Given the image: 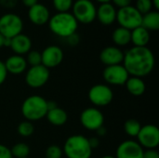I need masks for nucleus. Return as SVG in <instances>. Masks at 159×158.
Masks as SVG:
<instances>
[{
  "label": "nucleus",
  "instance_id": "obj_1",
  "mask_svg": "<svg viewBox=\"0 0 159 158\" xmlns=\"http://www.w3.org/2000/svg\"><path fill=\"white\" fill-rule=\"evenodd\" d=\"M122 64L129 75L143 78L153 72L156 60L147 47H133L124 53Z\"/></svg>",
  "mask_w": 159,
  "mask_h": 158
},
{
  "label": "nucleus",
  "instance_id": "obj_2",
  "mask_svg": "<svg viewBox=\"0 0 159 158\" xmlns=\"http://www.w3.org/2000/svg\"><path fill=\"white\" fill-rule=\"evenodd\" d=\"M48 26L54 34L60 37L67 38L76 33L78 22L73 14L69 12H58L49 19Z\"/></svg>",
  "mask_w": 159,
  "mask_h": 158
},
{
  "label": "nucleus",
  "instance_id": "obj_3",
  "mask_svg": "<svg viewBox=\"0 0 159 158\" xmlns=\"http://www.w3.org/2000/svg\"><path fill=\"white\" fill-rule=\"evenodd\" d=\"M20 111L27 121H38L46 117L48 113V101L39 95L29 96L23 101Z\"/></svg>",
  "mask_w": 159,
  "mask_h": 158
},
{
  "label": "nucleus",
  "instance_id": "obj_4",
  "mask_svg": "<svg viewBox=\"0 0 159 158\" xmlns=\"http://www.w3.org/2000/svg\"><path fill=\"white\" fill-rule=\"evenodd\" d=\"M92 151L89 139L80 134L70 136L65 141L62 149L67 158H91Z\"/></svg>",
  "mask_w": 159,
  "mask_h": 158
},
{
  "label": "nucleus",
  "instance_id": "obj_5",
  "mask_svg": "<svg viewBox=\"0 0 159 158\" xmlns=\"http://www.w3.org/2000/svg\"><path fill=\"white\" fill-rule=\"evenodd\" d=\"M73 16L84 24H89L96 19V7L90 0H76L72 6Z\"/></svg>",
  "mask_w": 159,
  "mask_h": 158
},
{
  "label": "nucleus",
  "instance_id": "obj_6",
  "mask_svg": "<svg viewBox=\"0 0 159 158\" xmlns=\"http://www.w3.org/2000/svg\"><path fill=\"white\" fill-rule=\"evenodd\" d=\"M143 15L136 9L135 7L129 6L126 7L119 8L116 11V20L118 21L120 27L126 28L129 31L141 26Z\"/></svg>",
  "mask_w": 159,
  "mask_h": 158
},
{
  "label": "nucleus",
  "instance_id": "obj_7",
  "mask_svg": "<svg viewBox=\"0 0 159 158\" xmlns=\"http://www.w3.org/2000/svg\"><path fill=\"white\" fill-rule=\"evenodd\" d=\"M88 97L89 102L96 107H104L112 102L114 92L109 86L105 84H97L89 88Z\"/></svg>",
  "mask_w": 159,
  "mask_h": 158
},
{
  "label": "nucleus",
  "instance_id": "obj_8",
  "mask_svg": "<svg viewBox=\"0 0 159 158\" xmlns=\"http://www.w3.org/2000/svg\"><path fill=\"white\" fill-rule=\"evenodd\" d=\"M22 27V20L16 14L7 13L0 17V34L4 37L13 38L21 34Z\"/></svg>",
  "mask_w": 159,
  "mask_h": 158
},
{
  "label": "nucleus",
  "instance_id": "obj_9",
  "mask_svg": "<svg viewBox=\"0 0 159 158\" xmlns=\"http://www.w3.org/2000/svg\"><path fill=\"white\" fill-rule=\"evenodd\" d=\"M80 123L86 129L96 131L103 126L104 116L97 107H89L82 111L80 115Z\"/></svg>",
  "mask_w": 159,
  "mask_h": 158
},
{
  "label": "nucleus",
  "instance_id": "obj_10",
  "mask_svg": "<svg viewBox=\"0 0 159 158\" xmlns=\"http://www.w3.org/2000/svg\"><path fill=\"white\" fill-rule=\"evenodd\" d=\"M49 74V70L42 64L32 66L26 72L25 82L30 88H39L48 83Z\"/></svg>",
  "mask_w": 159,
  "mask_h": 158
},
{
  "label": "nucleus",
  "instance_id": "obj_11",
  "mask_svg": "<svg viewBox=\"0 0 159 158\" xmlns=\"http://www.w3.org/2000/svg\"><path fill=\"white\" fill-rule=\"evenodd\" d=\"M138 143L146 150L156 149L159 145V129L155 125L148 124L142 126L137 136Z\"/></svg>",
  "mask_w": 159,
  "mask_h": 158
},
{
  "label": "nucleus",
  "instance_id": "obj_12",
  "mask_svg": "<svg viewBox=\"0 0 159 158\" xmlns=\"http://www.w3.org/2000/svg\"><path fill=\"white\" fill-rule=\"evenodd\" d=\"M104 81L113 86H123L126 84L129 74L123 64L106 66L102 72Z\"/></svg>",
  "mask_w": 159,
  "mask_h": 158
},
{
  "label": "nucleus",
  "instance_id": "obj_13",
  "mask_svg": "<svg viewBox=\"0 0 159 158\" xmlns=\"http://www.w3.org/2000/svg\"><path fill=\"white\" fill-rule=\"evenodd\" d=\"M42 65L48 70L59 66L63 61V51L58 46H48L41 52Z\"/></svg>",
  "mask_w": 159,
  "mask_h": 158
},
{
  "label": "nucleus",
  "instance_id": "obj_14",
  "mask_svg": "<svg viewBox=\"0 0 159 158\" xmlns=\"http://www.w3.org/2000/svg\"><path fill=\"white\" fill-rule=\"evenodd\" d=\"M143 148L137 142L127 140L118 145L116 158H143Z\"/></svg>",
  "mask_w": 159,
  "mask_h": 158
},
{
  "label": "nucleus",
  "instance_id": "obj_15",
  "mask_svg": "<svg viewBox=\"0 0 159 158\" xmlns=\"http://www.w3.org/2000/svg\"><path fill=\"white\" fill-rule=\"evenodd\" d=\"M100 60L105 66L122 64L124 53L117 47H106L100 53Z\"/></svg>",
  "mask_w": 159,
  "mask_h": 158
},
{
  "label": "nucleus",
  "instance_id": "obj_16",
  "mask_svg": "<svg viewBox=\"0 0 159 158\" xmlns=\"http://www.w3.org/2000/svg\"><path fill=\"white\" fill-rule=\"evenodd\" d=\"M28 18L30 21L35 25H44L48 22L50 19L49 10L45 5L37 3L29 8Z\"/></svg>",
  "mask_w": 159,
  "mask_h": 158
},
{
  "label": "nucleus",
  "instance_id": "obj_17",
  "mask_svg": "<svg viewBox=\"0 0 159 158\" xmlns=\"http://www.w3.org/2000/svg\"><path fill=\"white\" fill-rule=\"evenodd\" d=\"M96 18L103 25H111L116 19V9L110 3L101 4L96 10Z\"/></svg>",
  "mask_w": 159,
  "mask_h": 158
},
{
  "label": "nucleus",
  "instance_id": "obj_18",
  "mask_svg": "<svg viewBox=\"0 0 159 158\" xmlns=\"http://www.w3.org/2000/svg\"><path fill=\"white\" fill-rule=\"evenodd\" d=\"M10 48L16 55L22 56L27 54L32 48V41L29 36L23 34H20L11 38Z\"/></svg>",
  "mask_w": 159,
  "mask_h": 158
},
{
  "label": "nucleus",
  "instance_id": "obj_19",
  "mask_svg": "<svg viewBox=\"0 0 159 158\" xmlns=\"http://www.w3.org/2000/svg\"><path fill=\"white\" fill-rule=\"evenodd\" d=\"M4 63L7 74L9 73L11 74H20L24 73L27 68L25 58L16 54L8 57Z\"/></svg>",
  "mask_w": 159,
  "mask_h": 158
},
{
  "label": "nucleus",
  "instance_id": "obj_20",
  "mask_svg": "<svg viewBox=\"0 0 159 158\" xmlns=\"http://www.w3.org/2000/svg\"><path fill=\"white\" fill-rule=\"evenodd\" d=\"M125 86L128 92L135 97L142 96L143 94H144L146 89V86L143 78L136 77V76H129Z\"/></svg>",
  "mask_w": 159,
  "mask_h": 158
},
{
  "label": "nucleus",
  "instance_id": "obj_21",
  "mask_svg": "<svg viewBox=\"0 0 159 158\" xmlns=\"http://www.w3.org/2000/svg\"><path fill=\"white\" fill-rule=\"evenodd\" d=\"M46 117L51 125L56 126V127L63 126L68 120L67 113L63 109L58 106L54 109L48 110L46 115Z\"/></svg>",
  "mask_w": 159,
  "mask_h": 158
},
{
  "label": "nucleus",
  "instance_id": "obj_22",
  "mask_svg": "<svg viewBox=\"0 0 159 158\" xmlns=\"http://www.w3.org/2000/svg\"><path fill=\"white\" fill-rule=\"evenodd\" d=\"M150 41L149 31L143 26H139L131 31V42L134 47H146Z\"/></svg>",
  "mask_w": 159,
  "mask_h": 158
},
{
  "label": "nucleus",
  "instance_id": "obj_23",
  "mask_svg": "<svg viewBox=\"0 0 159 158\" xmlns=\"http://www.w3.org/2000/svg\"><path fill=\"white\" fill-rule=\"evenodd\" d=\"M147 31H157L159 29V13L157 10H151L150 12L143 15L142 24Z\"/></svg>",
  "mask_w": 159,
  "mask_h": 158
},
{
  "label": "nucleus",
  "instance_id": "obj_24",
  "mask_svg": "<svg viewBox=\"0 0 159 158\" xmlns=\"http://www.w3.org/2000/svg\"><path fill=\"white\" fill-rule=\"evenodd\" d=\"M112 39L114 43L119 47L127 46L131 42V31L123 27H118L113 32Z\"/></svg>",
  "mask_w": 159,
  "mask_h": 158
},
{
  "label": "nucleus",
  "instance_id": "obj_25",
  "mask_svg": "<svg viewBox=\"0 0 159 158\" xmlns=\"http://www.w3.org/2000/svg\"><path fill=\"white\" fill-rule=\"evenodd\" d=\"M142 125L141 123L136 119H128L124 124V130L127 135L130 137H137L140 130H141Z\"/></svg>",
  "mask_w": 159,
  "mask_h": 158
},
{
  "label": "nucleus",
  "instance_id": "obj_26",
  "mask_svg": "<svg viewBox=\"0 0 159 158\" xmlns=\"http://www.w3.org/2000/svg\"><path fill=\"white\" fill-rule=\"evenodd\" d=\"M10 152H11L12 157H28V156L30 154V148L26 143L20 142V143H16L15 145H13V147L10 149Z\"/></svg>",
  "mask_w": 159,
  "mask_h": 158
},
{
  "label": "nucleus",
  "instance_id": "obj_27",
  "mask_svg": "<svg viewBox=\"0 0 159 158\" xmlns=\"http://www.w3.org/2000/svg\"><path fill=\"white\" fill-rule=\"evenodd\" d=\"M18 133L21 136V137H30L33 135L34 131V127L33 125V122L30 121H22L19 124L18 128H17Z\"/></svg>",
  "mask_w": 159,
  "mask_h": 158
},
{
  "label": "nucleus",
  "instance_id": "obj_28",
  "mask_svg": "<svg viewBox=\"0 0 159 158\" xmlns=\"http://www.w3.org/2000/svg\"><path fill=\"white\" fill-rule=\"evenodd\" d=\"M27 64H30L32 66H37L42 63L41 59V53L37 50H30L27 53V58L25 59Z\"/></svg>",
  "mask_w": 159,
  "mask_h": 158
},
{
  "label": "nucleus",
  "instance_id": "obj_29",
  "mask_svg": "<svg viewBox=\"0 0 159 158\" xmlns=\"http://www.w3.org/2000/svg\"><path fill=\"white\" fill-rule=\"evenodd\" d=\"M52 3L58 12H68L73 6V0H52Z\"/></svg>",
  "mask_w": 159,
  "mask_h": 158
},
{
  "label": "nucleus",
  "instance_id": "obj_30",
  "mask_svg": "<svg viewBox=\"0 0 159 158\" xmlns=\"http://www.w3.org/2000/svg\"><path fill=\"white\" fill-rule=\"evenodd\" d=\"M135 7L142 15H144L152 10V0H137Z\"/></svg>",
  "mask_w": 159,
  "mask_h": 158
},
{
  "label": "nucleus",
  "instance_id": "obj_31",
  "mask_svg": "<svg viewBox=\"0 0 159 158\" xmlns=\"http://www.w3.org/2000/svg\"><path fill=\"white\" fill-rule=\"evenodd\" d=\"M62 149L58 145H50L46 150V158H61Z\"/></svg>",
  "mask_w": 159,
  "mask_h": 158
},
{
  "label": "nucleus",
  "instance_id": "obj_32",
  "mask_svg": "<svg viewBox=\"0 0 159 158\" xmlns=\"http://www.w3.org/2000/svg\"><path fill=\"white\" fill-rule=\"evenodd\" d=\"M0 158H13L10 149L1 143H0Z\"/></svg>",
  "mask_w": 159,
  "mask_h": 158
},
{
  "label": "nucleus",
  "instance_id": "obj_33",
  "mask_svg": "<svg viewBox=\"0 0 159 158\" xmlns=\"http://www.w3.org/2000/svg\"><path fill=\"white\" fill-rule=\"evenodd\" d=\"M7 72L5 67V63L2 61H0V86L4 84V82L7 79Z\"/></svg>",
  "mask_w": 159,
  "mask_h": 158
},
{
  "label": "nucleus",
  "instance_id": "obj_34",
  "mask_svg": "<svg viewBox=\"0 0 159 158\" xmlns=\"http://www.w3.org/2000/svg\"><path fill=\"white\" fill-rule=\"evenodd\" d=\"M143 158H159V153L156 149H149L143 152Z\"/></svg>",
  "mask_w": 159,
  "mask_h": 158
},
{
  "label": "nucleus",
  "instance_id": "obj_35",
  "mask_svg": "<svg viewBox=\"0 0 159 158\" xmlns=\"http://www.w3.org/2000/svg\"><path fill=\"white\" fill-rule=\"evenodd\" d=\"M65 39L67 40L68 44L71 45V46H75V45H77V44L79 43V36H78V34H77L76 33L73 34L72 35L68 36V37L65 38Z\"/></svg>",
  "mask_w": 159,
  "mask_h": 158
},
{
  "label": "nucleus",
  "instance_id": "obj_36",
  "mask_svg": "<svg viewBox=\"0 0 159 158\" xmlns=\"http://www.w3.org/2000/svg\"><path fill=\"white\" fill-rule=\"evenodd\" d=\"M112 1L119 8L129 7V6H130V3H131V0H112Z\"/></svg>",
  "mask_w": 159,
  "mask_h": 158
},
{
  "label": "nucleus",
  "instance_id": "obj_37",
  "mask_svg": "<svg viewBox=\"0 0 159 158\" xmlns=\"http://www.w3.org/2000/svg\"><path fill=\"white\" fill-rule=\"evenodd\" d=\"M16 4H17V0H0V5L7 8L14 7Z\"/></svg>",
  "mask_w": 159,
  "mask_h": 158
},
{
  "label": "nucleus",
  "instance_id": "obj_38",
  "mask_svg": "<svg viewBox=\"0 0 159 158\" xmlns=\"http://www.w3.org/2000/svg\"><path fill=\"white\" fill-rule=\"evenodd\" d=\"M89 145L91 147V149H96L100 146V140L96 137H93V138H90L89 139Z\"/></svg>",
  "mask_w": 159,
  "mask_h": 158
},
{
  "label": "nucleus",
  "instance_id": "obj_39",
  "mask_svg": "<svg viewBox=\"0 0 159 158\" xmlns=\"http://www.w3.org/2000/svg\"><path fill=\"white\" fill-rule=\"evenodd\" d=\"M21 2H22V4L25 7H27L30 8L31 7H33L35 4H37L38 3V0H21Z\"/></svg>",
  "mask_w": 159,
  "mask_h": 158
},
{
  "label": "nucleus",
  "instance_id": "obj_40",
  "mask_svg": "<svg viewBox=\"0 0 159 158\" xmlns=\"http://www.w3.org/2000/svg\"><path fill=\"white\" fill-rule=\"evenodd\" d=\"M96 132H97V134H98L99 136H104V135L106 134L107 130H106V129L102 126V127H101L100 129H98L96 130Z\"/></svg>",
  "mask_w": 159,
  "mask_h": 158
},
{
  "label": "nucleus",
  "instance_id": "obj_41",
  "mask_svg": "<svg viewBox=\"0 0 159 158\" xmlns=\"http://www.w3.org/2000/svg\"><path fill=\"white\" fill-rule=\"evenodd\" d=\"M10 44H11V38L5 37V41H4V47H10Z\"/></svg>",
  "mask_w": 159,
  "mask_h": 158
},
{
  "label": "nucleus",
  "instance_id": "obj_42",
  "mask_svg": "<svg viewBox=\"0 0 159 158\" xmlns=\"http://www.w3.org/2000/svg\"><path fill=\"white\" fill-rule=\"evenodd\" d=\"M152 5L155 7L157 10L159 9V0H152Z\"/></svg>",
  "mask_w": 159,
  "mask_h": 158
},
{
  "label": "nucleus",
  "instance_id": "obj_43",
  "mask_svg": "<svg viewBox=\"0 0 159 158\" xmlns=\"http://www.w3.org/2000/svg\"><path fill=\"white\" fill-rule=\"evenodd\" d=\"M4 41H5V37L0 34V48L4 47Z\"/></svg>",
  "mask_w": 159,
  "mask_h": 158
},
{
  "label": "nucleus",
  "instance_id": "obj_44",
  "mask_svg": "<svg viewBox=\"0 0 159 158\" xmlns=\"http://www.w3.org/2000/svg\"><path fill=\"white\" fill-rule=\"evenodd\" d=\"M98 2H100L101 4H103V3H110V1L112 0H97Z\"/></svg>",
  "mask_w": 159,
  "mask_h": 158
},
{
  "label": "nucleus",
  "instance_id": "obj_45",
  "mask_svg": "<svg viewBox=\"0 0 159 158\" xmlns=\"http://www.w3.org/2000/svg\"><path fill=\"white\" fill-rule=\"evenodd\" d=\"M101 158H116V156H103Z\"/></svg>",
  "mask_w": 159,
  "mask_h": 158
},
{
  "label": "nucleus",
  "instance_id": "obj_46",
  "mask_svg": "<svg viewBox=\"0 0 159 158\" xmlns=\"http://www.w3.org/2000/svg\"><path fill=\"white\" fill-rule=\"evenodd\" d=\"M24 158H28V157H24Z\"/></svg>",
  "mask_w": 159,
  "mask_h": 158
}]
</instances>
